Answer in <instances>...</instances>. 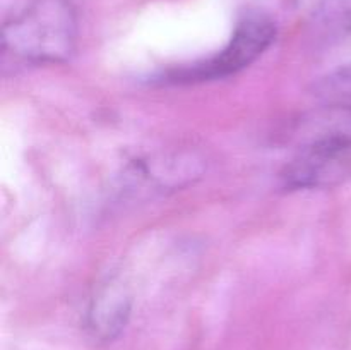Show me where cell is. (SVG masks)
<instances>
[{
	"label": "cell",
	"mask_w": 351,
	"mask_h": 350,
	"mask_svg": "<svg viewBox=\"0 0 351 350\" xmlns=\"http://www.w3.org/2000/svg\"><path fill=\"white\" fill-rule=\"evenodd\" d=\"M77 33V14L69 0H36L3 24V58L29 65L64 64L74 55Z\"/></svg>",
	"instance_id": "6da1fadb"
},
{
	"label": "cell",
	"mask_w": 351,
	"mask_h": 350,
	"mask_svg": "<svg viewBox=\"0 0 351 350\" xmlns=\"http://www.w3.org/2000/svg\"><path fill=\"white\" fill-rule=\"evenodd\" d=\"M130 316V295L115 280L103 285L89 304L86 314L88 329L99 340H112L125 328Z\"/></svg>",
	"instance_id": "5b68a950"
},
{
	"label": "cell",
	"mask_w": 351,
	"mask_h": 350,
	"mask_svg": "<svg viewBox=\"0 0 351 350\" xmlns=\"http://www.w3.org/2000/svg\"><path fill=\"white\" fill-rule=\"evenodd\" d=\"M312 91L329 103H351V64L319 79Z\"/></svg>",
	"instance_id": "8992f818"
},
{
	"label": "cell",
	"mask_w": 351,
	"mask_h": 350,
	"mask_svg": "<svg viewBox=\"0 0 351 350\" xmlns=\"http://www.w3.org/2000/svg\"><path fill=\"white\" fill-rule=\"evenodd\" d=\"M274 38L276 26L273 19L261 12L249 14L237 24L233 36L221 50L194 64L170 69L163 78L177 84L228 78L256 62L271 47Z\"/></svg>",
	"instance_id": "7a4b0ae2"
},
{
	"label": "cell",
	"mask_w": 351,
	"mask_h": 350,
	"mask_svg": "<svg viewBox=\"0 0 351 350\" xmlns=\"http://www.w3.org/2000/svg\"><path fill=\"white\" fill-rule=\"evenodd\" d=\"M283 139L302 151H351V103H329L288 124Z\"/></svg>",
	"instance_id": "3957f363"
},
{
	"label": "cell",
	"mask_w": 351,
	"mask_h": 350,
	"mask_svg": "<svg viewBox=\"0 0 351 350\" xmlns=\"http://www.w3.org/2000/svg\"><path fill=\"white\" fill-rule=\"evenodd\" d=\"M351 174V151H302L281 172L287 189L332 185Z\"/></svg>",
	"instance_id": "277c9868"
},
{
	"label": "cell",
	"mask_w": 351,
	"mask_h": 350,
	"mask_svg": "<svg viewBox=\"0 0 351 350\" xmlns=\"http://www.w3.org/2000/svg\"><path fill=\"white\" fill-rule=\"evenodd\" d=\"M322 12L332 26L351 33V0H324Z\"/></svg>",
	"instance_id": "52a82bcc"
}]
</instances>
